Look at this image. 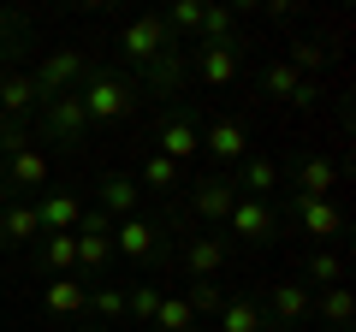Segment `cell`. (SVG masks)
<instances>
[{
    "label": "cell",
    "instance_id": "obj_27",
    "mask_svg": "<svg viewBox=\"0 0 356 332\" xmlns=\"http://www.w3.org/2000/svg\"><path fill=\"white\" fill-rule=\"evenodd\" d=\"M214 320H220L226 332H261V326H267V320H261V303H255V297H226Z\"/></svg>",
    "mask_w": 356,
    "mask_h": 332
},
{
    "label": "cell",
    "instance_id": "obj_3",
    "mask_svg": "<svg viewBox=\"0 0 356 332\" xmlns=\"http://www.w3.org/2000/svg\"><path fill=\"white\" fill-rule=\"evenodd\" d=\"M83 77H89L83 48H48V53L36 60V72H30V83H36L42 101H54V95H72Z\"/></svg>",
    "mask_w": 356,
    "mask_h": 332
},
{
    "label": "cell",
    "instance_id": "obj_37",
    "mask_svg": "<svg viewBox=\"0 0 356 332\" xmlns=\"http://www.w3.org/2000/svg\"><path fill=\"white\" fill-rule=\"evenodd\" d=\"M327 60H332V53L321 48V42H291V60H285V65H291V72L303 77V72H321Z\"/></svg>",
    "mask_w": 356,
    "mask_h": 332
},
{
    "label": "cell",
    "instance_id": "obj_26",
    "mask_svg": "<svg viewBox=\"0 0 356 332\" xmlns=\"http://www.w3.org/2000/svg\"><path fill=\"white\" fill-rule=\"evenodd\" d=\"M232 30H238V13H232V6H202V24H196V48H226Z\"/></svg>",
    "mask_w": 356,
    "mask_h": 332
},
{
    "label": "cell",
    "instance_id": "obj_9",
    "mask_svg": "<svg viewBox=\"0 0 356 332\" xmlns=\"http://www.w3.org/2000/svg\"><path fill=\"white\" fill-rule=\"evenodd\" d=\"M226 238H243V243H273L280 238V214L273 202H255V196H238L226 214Z\"/></svg>",
    "mask_w": 356,
    "mask_h": 332
},
{
    "label": "cell",
    "instance_id": "obj_34",
    "mask_svg": "<svg viewBox=\"0 0 356 332\" xmlns=\"http://www.w3.org/2000/svg\"><path fill=\"white\" fill-rule=\"evenodd\" d=\"M89 315L125 320V291H119V285H89Z\"/></svg>",
    "mask_w": 356,
    "mask_h": 332
},
{
    "label": "cell",
    "instance_id": "obj_10",
    "mask_svg": "<svg viewBox=\"0 0 356 332\" xmlns=\"http://www.w3.org/2000/svg\"><path fill=\"white\" fill-rule=\"evenodd\" d=\"M24 190H48V154L42 149L6 154V166H0V196L6 202H24Z\"/></svg>",
    "mask_w": 356,
    "mask_h": 332
},
{
    "label": "cell",
    "instance_id": "obj_12",
    "mask_svg": "<svg viewBox=\"0 0 356 332\" xmlns=\"http://www.w3.org/2000/svg\"><path fill=\"white\" fill-rule=\"evenodd\" d=\"M184 83H191V48H184V42H172V48L154 65H143V77H137V90H149V95H178Z\"/></svg>",
    "mask_w": 356,
    "mask_h": 332
},
{
    "label": "cell",
    "instance_id": "obj_11",
    "mask_svg": "<svg viewBox=\"0 0 356 332\" xmlns=\"http://www.w3.org/2000/svg\"><path fill=\"white\" fill-rule=\"evenodd\" d=\"M232 184H238V196H255V202H273V190L285 184V166L273 160V154H243L238 166H232Z\"/></svg>",
    "mask_w": 356,
    "mask_h": 332
},
{
    "label": "cell",
    "instance_id": "obj_17",
    "mask_svg": "<svg viewBox=\"0 0 356 332\" xmlns=\"http://www.w3.org/2000/svg\"><path fill=\"white\" fill-rule=\"evenodd\" d=\"M143 202V184L131 179V172H107L102 184H95V208H102L107 219H131Z\"/></svg>",
    "mask_w": 356,
    "mask_h": 332
},
{
    "label": "cell",
    "instance_id": "obj_2",
    "mask_svg": "<svg viewBox=\"0 0 356 332\" xmlns=\"http://www.w3.org/2000/svg\"><path fill=\"white\" fill-rule=\"evenodd\" d=\"M113 256H125L131 267H166V261H178V238L154 219L131 214V219H113Z\"/></svg>",
    "mask_w": 356,
    "mask_h": 332
},
{
    "label": "cell",
    "instance_id": "obj_1",
    "mask_svg": "<svg viewBox=\"0 0 356 332\" xmlns=\"http://www.w3.org/2000/svg\"><path fill=\"white\" fill-rule=\"evenodd\" d=\"M77 101H83L89 125H119V119L137 113L143 90H137V77H125V72H89L77 83Z\"/></svg>",
    "mask_w": 356,
    "mask_h": 332
},
{
    "label": "cell",
    "instance_id": "obj_32",
    "mask_svg": "<svg viewBox=\"0 0 356 332\" xmlns=\"http://www.w3.org/2000/svg\"><path fill=\"white\" fill-rule=\"evenodd\" d=\"M161 18H166V30L184 42V36H196V24H202V0H172Z\"/></svg>",
    "mask_w": 356,
    "mask_h": 332
},
{
    "label": "cell",
    "instance_id": "obj_14",
    "mask_svg": "<svg viewBox=\"0 0 356 332\" xmlns=\"http://www.w3.org/2000/svg\"><path fill=\"white\" fill-rule=\"evenodd\" d=\"M202 154H214L220 172H232V166L250 154V131H243L238 119H214V125H202Z\"/></svg>",
    "mask_w": 356,
    "mask_h": 332
},
{
    "label": "cell",
    "instance_id": "obj_24",
    "mask_svg": "<svg viewBox=\"0 0 356 332\" xmlns=\"http://www.w3.org/2000/svg\"><path fill=\"white\" fill-rule=\"evenodd\" d=\"M77 214H83V196H72V190H48V196H36V219H42V231H77Z\"/></svg>",
    "mask_w": 356,
    "mask_h": 332
},
{
    "label": "cell",
    "instance_id": "obj_16",
    "mask_svg": "<svg viewBox=\"0 0 356 332\" xmlns=\"http://www.w3.org/2000/svg\"><path fill=\"white\" fill-rule=\"evenodd\" d=\"M226 231H214V238H184V249H178V261H184V273L191 279H220V267H226Z\"/></svg>",
    "mask_w": 356,
    "mask_h": 332
},
{
    "label": "cell",
    "instance_id": "obj_8",
    "mask_svg": "<svg viewBox=\"0 0 356 332\" xmlns=\"http://www.w3.org/2000/svg\"><path fill=\"white\" fill-rule=\"evenodd\" d=\"M36 113H42V137H48V142H60V149H77V142H83V131H89L77 90H72V95H54V101H42Z\"/></svg>",
    "mask_w": 356,
    "mask_h": 332
},
{
    "label": "cell",
    "instance_id": "obj_33",
    "mask_svg": "<svg viewBox=\"0 0 356 332\" xmlns=\"http://www.w3.org/2000/svg\"><path fill=\"white\" fill-rule=\"evenodd\" d=\"M184 303H191V315H220V303H226V291H220V279H191V291H184Z\"/></svg>",
    "mask_w": 356,
    "mask_h": 332
},
{
    "label": "cell",
    "instance_id": "obj_35",
    "mask_svg": "<svg viewBox=\"0 0 356 332\" xmlns=\"http://www.w3.org/2000/svg\"><path fill=\"white\" fill-rule=\"evenodd\" d=\"M113 261V238H77V267L83 273H102Z\"/></svg>",
    "mask_w": 356,
    "mask_h": 332
},
{
    "label": "cell",
    "instance_id": "obj_23",
    "mask_svg": "<svg viewBox=\"0 0 356 332\" xmlns=\"http://www.w3.org/2000/svg\"><path fill=\"white\" fill-rule=\"evenodd\" d=\"M42 308H48V315H83L89 308V285L77 279V273H60V279L42 285Z\"/></svg>",
    "mask_w": 356,
    "mask_h": 332
},
{
    "label": "cell",
    "instance_id": "obj_13",
    "mask_svg": "<svg viewBox=\"0 0 356 332\" xmlns=\"http://www.w3.org/2000/svg\"><path fill=\"white\" fill-rule=\"evenodd\" d=\"M232 202H238V184H232V172H208V179L191 184V208L202 219H214V226H226Z\"/></svg>",
    "mask_w": 356,
    "mask_h": 332
},
{
    "label": "cell",
    "instance_id": "obj_38",
    "mask_svg": "<svg viewBox=\"0 0 356 332\" xmlns=\"http://www.w3.org/2000/svg\"><path fill=\"white\" fill-rule=\"evenodd\" d=\"M261 332H280V326H261Z\"/></svg>",
    "mask_w": 356,
    "mask_h": 332
},
{
    "label": "cell",
    "instance_id": "obj_28",
    "mask_svg": "<svg viewBox=\"0 0 356 332\" xmlns=\"http://www.w3.org/2000/svg\"><path fill=\"white\" fill-rule=\"evenodd\" d=\"M303 285H344V256L339 249H309V261H303Z\"/></svg>",
    "mask_w": 356,
    "mask_h": 332
},
{
    "label": "cell",
    "instance_id": "obj_21",
    "mask_svg": "<svg viewBox=\"0 0 356 332\" xmlns=\"http://www.w3.org/2000/svg\"><path fill=\"white\" fill-rule=\"evenodd\" d=\"M191 53H196V77H202L208 90L238 83V42H226V48H191Z\"/></svg>",
    "mask_w": 356,
    "mask_h": 332
},
{
    "label": "cell",
    "instance_id": "obj_15",
    "mask_svg": "<svg viewBox=\"0 0 356 332\" xmlns=\"http://www.w3.org/2000/svg\"><path fill=\"white\" fill-rule=\"evenodd\" d=\"M261 95L291 101V107H315V101H321V83H309V77H297L285 60H273V65L261 72Z\"/></svg>",
    "mask_w": 356,
    "mask_h": 332
},
{
    "label": "cell",
    "instance_id": "obj_4",
    "mask_svg": "<svg viewBox=\"0 0 356 332\" xmlns=\"http://www.w3.org/2000/svg\"><path fill=\"white\" fill-rule=\"evenodd\" d=\"M255 303H261V320H267V326L291 332V326H303V320H309L315 291H309L303 279H273V285H267V297H255Z\"/></svg>",
    "mask_w": 356,
    "mask_h": 332
},
{
    "label": "cell",
    "instance_id": "obj_29",
    "mask_svg": "<svg viewBox=\"0 0 356 332\" xmlns=\"http://www.w3.org/2000/svg\"><path fill=\"white\" fill-rule=\"evenodd\" d=\"M154 332H196V315H191V303L166 291V297H161V308H154Z\"/></svg>",
    "mask_w": 356,
    "mask_h": 332
},
{
    "label": "cell",
    "instance_id": "obj_22",
    "mask_svg": "<svg viewBox=\"0 0 356 332\" xmlns=\"http://www.w3.org/2000/svg\"><path fill=\"white\" fill-rule=\"evenodd\" d=\"M36 267L48 273V279L77 273V231H48V238L36 243Z\"/></svg>",
    "mask_w": 356,
    "mask_h": 332
},
{
    "label": "cell",
    "instance_id": "obj_5",
    "mask_svg": "<svg viewBox=\"0 0 356 332\" xmlns=\"http://www.w3.org/2000/svg\"><path fill=\"white\" fill-rule=\"evenodd\" d=\"M291 226L303 238H321L315 249H327L332 238H344V214H339L332 196H291Z\"/></svg>",
    "mask_w": 356,
    "mask_h": 332
},
{
    "label": "cell",
    "instance_id": "obj_18",
    "mask_svg": "<svg viewBox=\"0 0 356 332\" xmlns=\"http://www.w3.org/2000/svg\"><path fill=\"white\" fill-rule=\"evenodd\" d=\"M36 238H48L42 219H36V202H6L0 208V249H24Z\"/></svg>",
    "mask_w": 356,
    "mask_h": 332
},
{
    "label": "cell",
    "instance_id": "obj_19",
    "mask_svg": "<svg viewBox=\"0 0 356 332\" xmlns=\"http://www.w3.org/2000/svg\"><path fill=\"white\" fill-rule=\"evenodd\" d=\"M309 320H321L327 332H350V320H356V297H350V285H327V291L309 303Z\"/></svg>",
    "mask_w": 356,
    "mask_h": 332
},
{
    "label": "cell",
    "instance_id": "obj_6",
    "mask_svg": "<svg viewBox=\"0 0 356 332\" xmlns=\"http://www.w3.org/2000/svg\"><path fill=\"white\" fill-rule=\"evenodd\" d=\"M172 42H178V36L166 30V18H161V13L131 18V24L119 30V48H125V60H131V65H154L166 48H172Z\"/></svg>",
    "mask_w": 356,
    "mask_h": 332
},
{
    "label": "cell",
    "instance_id": "obj_30",
    "mask_svg": "<svg viewBox=\"0 0 356 332\" xmlns=\"http://www.w3.org/2000/svg\"><path fill=\"white\" fill-rule=\"evenodd\" d=\"M161 297H166V291H161L154 279H149V285H131V291H125V315L137 320V326H154V308H161Z\"/></svg>",
    "mask_w": 356,
    "mask_h": 332
},
{
    "label": "cell",
    "instance_id": "obj_7",
    "mask_svg": "<svg viewBox=\"0 0 356 332\" xmlns=\"http://www.w3.org/2000/svg\"><path fill=\"white\" fill-rule=\"evenodd\" d=\"M154 154H161V160H172V166H191L196 154H202V125H196L184 107H178V113H166L161 131H154Z\"/></svg>",
    "mask_w": 356,
    "mask_h": 332
},
{
    "label": "cell",
    "instance_id": "obj_20",
    "mask_svg": "<svg viewBox=\"0 0 356 332\" xmlns=\"http://www.w3.org/2000/svg\"><path fill=\"white\" fill-rule=\"evenodd\" d=\"M332 184H339V166L327 154H303L291 166V196H332Z\"/></svg>",
    "mask_w": 356,
    "mask_h": 332
},
{
    "label": "cell",
    "instance_id": "obj_36",
    "mask_svg": "<svg viewBox=\"0 0 356 332\" xmlns=\"http://www.w3.org/2000/svg\"><path fill=\"white\" fill-rule=\"evenodd\" d=\"M30 42V18H18V13H0V60H13L18 48Z\"/></svg>",
    "mask_w": 356,
    "mask_h": 332
},
{
    "label": "cell",
    "instance_id": "obj_31",
    "mask_svg": "<svg viewBox=\"0 0 356 332\" xmlns=\"http://www.w3.org/2000/svg\"><path fill=\"white\" fill-rule=\"evenodd\" d=\"M137 184H143V190H178V184H184V166L149 154V160H143V172H137Z\"/></svg>",
    "mask_w": 356,
    "mask_h": 332
},
{
    "label": "cell",
    "instance_id": "obj_25",
    "mask_svg": "<svg viewBox=\"0 0 356 332\" xmlns=\"http://www.w3.org/2000/svg\"><path fill=\"white\" fill-rule=\"evenodd\" d=\"M42 107L36 83H30V72H0V113L6 119H30Z\"/></svg>",
    "mask_w": 356,
    "mask_h": 332
}]
</instances>
